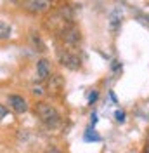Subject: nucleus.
Wrapping results in <instances>:
<instances>
[{
  "label": "nucleus",
  "instance_id": "1",
  "mask_svg": "<svg viewBox=\"0 0 149 153\" xmlns=\"http://www.w3.org/2000/svg\"><path fill=\"white\" fill-rule=\"evenodd\" d=\"M35 111H37V117L42 120V124L49 129H57L61 125V115L54 106L47 105V103H38Z\"/></svg>",
  "mask_w": 149,
  "mask_h": 153
},
{
  "label": "nucleus",
  "instance_id": "2",
  "mask_svg": "<svg viewBox=\"0 0 149 153\" xmlns=\"http://www.w3.org/2000/svg\"><path fill=\"white\" fill-rule=\"evenodd\" d=\"M59 63L64 68L71 70V71H76V70H80V66H82L80 57L76 56V54H73V52H69V51H61L59 52Z\"/></svg>",
  "mask_w": 149,
  "mask_h": 153
},
{
  "label": "nucleus",
  "instance_id": "3",
  "mask_svg": "<svg viewBox=\"0 0 149 153\" xmlns=\"http://www.w3.org/2000/svg\"><path fill=\"white\" fill-rule=\"evenodd\" d=\"M61 37H63V40H64L68 45H71V47L80 45V42H82V33H80V30L76 28L74 25L66 26V28L61 31Z\"/></svg>",
  "mask_w": 149,
  "mask_h": 153
},
{
  "label": "nucleus",
  "instance_id": "4",
  "mask_svg": "<svg viewBox=\"0 0 149 153\" xmlns=\"http://www.w3.org/2000/svg\"><path fill=\"white\" fill-rule=\"evenodd\" d=\"M7 103H9V106L16 111V113H24V111L28 110V105H26L24 97H21V96H16V94L9 96Z\"/></svg>",
  "mask_w": 149,
  "mask_h": 153
},
{
  "label": "nucleus",
  "instance_id": "5",
  "mask_svg": "<svg viewBox=\"0 0 149 153\" xmlns=\"http://www.w3.org/2000/svg\"><path fill=\"white\" fill-rule=\"evenodd\" d=\"M49 7V2L45 0H30V2H24V9L30 10V12H44Z\"/></svg>",
  "mask_w": 149,
  "mask_h": 153
},
{
  "label": "nucleus",
  "instance_id": "6",
  "mask_svg": "<svg viewBox=\"0 0 149 153\" xmlns=\"http://www.w3.org/2000/svg\"><path fill=\"white\" fill-rule=\"evenodd\" d=\"M50 75V63L47 59H40L37 63V76L38 80H45Z\"/></svg>",
  "mask_w": 149,
  "mask_h": 153
},
{
  "label": "nucleus",
  "instance_id": "7",
  "mask_svg": "<svg viewBox=\"0 0 149 153\" xmlns=\"http://www.w3.org/2000/svg\"><path fill=\"white\" fill-rule=\"evenodd\" d=\"M61 87H63V78H61L59 75L50 76V82H49V91H54V92H57Z\"/></svg>",
  "mask_w": 149,
  "mask_h": 153
},
{
  "label": "nucleus",
  "instance_id": "8",
  "mask_svg": "<svg viewBox=\"0 0 149 153\" xmlns=\"http://www.w3.org/2000/svg\"><path fill=\"white\" fill-rule=\"evenodd\" d=\"M10 33H12L10 25H7L5 21H0V40H5V38H9Z\"/></svg>",
  "mask_w": 149,
  "mask_h": 153
},
{
  "label": "nucleus",
  "instance_id": "9",
  "mask_svg": "<svg viewBox=\"0 0 149 153\" xmlns=\"http://www.w3.org/2000/svg\"><path fill=\"white\" fill-rule=\"evenodd\" d=\"M120 21H121V14L118 12V9H116V10L111 14V30H113V31H116V30H118Z\"/></svg>",
  "mask_w": 149,
  "mask_h": 153
},
{
  "label": "nucleus",
  "instance_id": "10",
  "mask_svg": "<svg viewBox=\"0 0 149 153\" xmlns=\"http://www.w3.org/2000/svg\"><path fill=\"white\" fill-rule=\"evenodd\" d=\"M31 44H33L35 47H38V51H45V49H44V42L40 40V37H38V33H37V35H35V33L31 35Z\"/></svg>",
  "mask_w": 149,
  "mask_h": 153
},
{
  "label": "nucleus",
  "instance_id": "11",
  "mask_svg": "<svg viewBox=\"0 0 149 153\" xmlns=\"http://www.w3.org/2000/svg\"><path fill=\"white\" fill-rule=\"evenodd\" d=\"M31 92H33L35 96H42V94H44V89H42L40 85H35V87H33V91H31Z\"/></svg>",
  "mask_w": 149,
  "mask_h": 153
},
{
  "label": "nucleus",
  "instance_id": "12",
  "mask_svg": "<svg viewBox=\"0 0 149 153\" xmlns=\"http://www.w3.org/2000/svg\"><path fill=\"white\" fill-rule=\"evenodd\" d=\"M114 117H116V120H118V122H125V113H123V111H116Z\"/></svg>",
  "mask_w": 149,
  "mask_h": 153
},
{
  "label": "nucleus",
  "instance_id": "13",
  "mask_svg": "<svg viewBox=\"0 0 149 153\" xmlns=\"http://www.w3.org/2000/svg\"><path fill=\"white\" fill-rule=\"evenodd\" d=\"M7 113H9V110H7V108H5L4 105H0V120H2V118H4V117H5Z\"/></svg>",
  "mask_w": 149,
  "mask_h": 153
},
{
  "label": "nucleus",
  "instance_id": "14",
  "mask_svg": "<svg viewBox=\"0 0 149 153\" xmlns=\"http://www.w3.org/2000/svg\"><path fill=\"white\" fill-rule=\"evenodd\" d=\"M95 99H97V92H92V94L89 96V101H90V103H92V101H95Z\"/></svg>",
  "mask_w": 149,
  "mask_h": 153
},
{
  "label": "nucleus",
  "instance_id": "15",
  "mask_svg": "<svg viewBox=\"0 0 149 153\" xmlns=\"http://www.w3.org/2000/svg\"><path fill=\"white\" fill-rule=\"evenodd\" d=\"M45 153H61V152H59V150H56V148H49Z\"/></svg>",
  "mask_w": 149,
  "mask_h": 153
},
{
  "label": "nucleus",
  "instance_id": "16",
  "mask_svg": "<svg viewBox=\"0 0 149 153\" xmlns=\"http://www.w3.org/2000/svg\"><path fill=\"white\" fill-rule=\"evenodd\" d=\"M148 150H149V134H148Z\"/></svg>",
  "mask_w": 149,
  "mask_h": 153
}]
</instances>
